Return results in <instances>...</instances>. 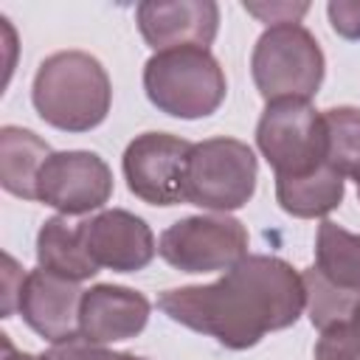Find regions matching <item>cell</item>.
Wrapping results in <instances>:
<instances>
[{
  "instance_id": "obj_1",
  "label": "cell",
  "mask_w": 360,
  "mask_h": 360,
  "mask_svg": "<svg viewBox=\"0 0 360 360\" xmlns=\"http://www.w3.org/2000/svg\"><path fill=\"white\" fill-rule=\"evenodd\" d=\"M158 307L174 323L242 352L256 346L267 332L292 326L307 307V292L290 262L248 253L211 284L163 290Z\"/></svg>"
},
{
  "instance_id": "obj_2",
  "label": "cell",
  "mask_w": 360,
  "mask_h": 360,
  "mask_svg": "<svg viewBox=\"0 0 360 360\" xmlns=\"http://www.w3.org/2000/svg\"><path fill=\"white\" fill-rule=\"evenodd\" d=\"M31 101L37 115L62 132L96 129L112 104L104 65L84 51H59L39 62Z\"/></svg>"
},
{
  "instance_id": "obj_3",
  "label": "cell",
  "mask_w": 360,
  "mask_h": 360,
  "mask_svg": "<svg viewBox=\"0 0 360 360\" xmlns=\"http://www.w3.org/2000/svg\"><path fill=\"white\" fill-rule=\"evenodd\" d=\"M146 98L172 118H205L219 110L228 93L225 70L208 48H172L143 65Z\"/></svg>"
},
{
  "instance_id": "obj_4",
  "label": "cell",
  "mask_w": 360,
  "mask_h": 360,
  "mask_svg": "<svg viewBox=\"0 0 360 360\" xmlns=\"http://www.w3.org/2000/svg\"><path fill=\"white\" fill-rule=\"evenodd\" d=\"M250 73L259 96L270 101H309L323 82L326 59L318 39L301 22L270 25L256 39Z\"/></svg>"
},
{
  "instance_id": "obj_5",
  "label": "cell",
  "mask_w": 360,
  "mask_h": 360,
  "mask_svg": "<svg viewBox=\"0 0 360 360\" xmlns=\"http://www.w3.org/2000/svg\"><path fill=\"white\" fill-rule=\"evenodd\" d=\"M256 180L259 163L248 143L225 135L208 138L191 143L183 174V200L205 211L228 214L248 205Z\"/></svg>"
},
{
  "instance_id": "obj_6",
  "label": "cell",
  "mask_w": 360,
  "mask_h": 360,
  "mask_svg": "<svg viewBox=\"0 0 360 360\" xmlns=\"http://www.w3.org/2000/svg\"><path fill=\"white\" fill-rule=\"evenodd\" d=\"M256 146L276 177H301L326 163L323 112L309 101H270L256 124Z\"/></svg>"
},
{
  "instance_id": "obj_7",
  "label": "cell",
  "mask_w": 360,
  "mask_h": 360,
  "mask_svg": "<svg viewBox=\"0 0 360 360\" xmlns=\"http://www.w3.org/2000/svg\"><path fill=\"white\" fill-rule=\"evenodd\" d=\"M158 253L180 273L231 270L248 256V231L228 214L183 217L160 233Z\"/></svg>"
},
{
  "instance_id": "obj_8",
  "label": "cell",
  "mask_w": 360,
  "mask_h": 360,
  "mask_svg": "<svg viewBox=\"0 0 360 360\" xmlns=\"http://www.w3.org/2000/svg\"><path fill=\"white\" fill-rule=\"evenodd\" d=\"M191 143L172 132H143L124 149L121 169L127 188L149 205H177Z\"/></svg>"
},
{
  "instance_id": "obj_9",
  "label": "cell",
  "mask_w": 360,
  "mask_h": 360,
  "mask_svg": "<svg viewBox=\"0 0 360 360\" xmlns=\"http://www.w3.org/2000/svg\"><path fill=\"white\" fill-rule=\"evenodd\" d=\"M112 197V172L96 152H53L37 177V200L65 217L98 211Z\"/></svg>"
},
{
  "instance_id": "obj_10",
  "label": "cell",
  "mask_w": 360,
  "mask_h": 360,
  "mask_svg": "<svg viewBox=\"0 0 360 360\" xmlns=\"http://www.w3.org/2000/svg\"><path fill=\"white\" fill-rule=\"evenodd\" d=\"M143 42L160 53L172 48H208L219 28L214 0H146L135 8Z\"/></svg>"
},
{
  "instance_id": "obj_11",
  "label": "cell",
  "mask_w": 360,
  "mask_h": 360,
  "mask_svg": "<svg viewBox=\"0 0 360 360\" xmlns=\"http://www.w3.org/2000/svg\"><path fill=\"white\" fill-rule=\"evenodd\" d=\"M87 253L98 267L115 273H138L155 259V233L132 211L110 208L82 222Z\"/></svg>"
},
{
  "instance_id": "obj_12",
  "label": "cell",
  "mask_w": 360,
  "mask_h": 360,
  "mask_svg": "<svg viewBox=\"0 0 360 360\" xmlns=\"http://www.w3.org/2000/svg\"><path fill=\"white\" fill-rule=\"evenodd\" d=\"M84 290L79 281L62 278L48 270H31L22 278L17 309L22 321L45 340L59 343L79 335V304Z\"/></svg>"
},
{
  "instance_id": "obj_13",
  "label": "cell",
  "mask_w": 360,
  "mask_h": 360,
  "mask_svg": "<svg viewBox=\"0 0 360 360\" xmlns=\"http://www.w3.org/2000/svg\"><path fill=\"white\" fill-rule=\"evenodd\" d=\"M149 312L143 292L124 284H96L84 290L79 304V335L98 346L129 340L143 332Z\"/></svg>"
},
{
  "instance_id": "obj_14",
  "label": "cell",
  "mask_w": 360,
  "mask_h": 360,
  "mask_svg": "<svg viewBox=\"0 0 360 360\" xmlns=\"http://www.w3.org/2000/svg\"><path fill=\"white\" fill-rule=\"evenodd\" d=\"M37 262L42 270L70 281H84L98 273V264L87 253L82 222L70 225L68 217H51L37 233Z\"/></svg>"
},
{
  "instance_id": "obj_15",
  "label": "cell",
  "mask_w": 360,
  "mask_h": 360,
  "mask_svg": "<svg viewBox=\"0 0 360 360\" xmlns=\"http://www.w3.org/2000/svg\"><path fill=\"white\" fill-rule=\"evenodd\" d=\"M51 146L31 129L3 127L0 129V183L8 194L20 200H37V177L45 160L51 158Z\"/></svg>"
},
{
  "instance_id": "obj_16",
  "label": "cell",
  "mask_w": 360,
  "mask_h": 360,
  "mask_svg": "<svg viewBox=\"0 0 360 360\" xmlns=\"http://www.w3.org/2000/svg\"><path fill=\"white\" fill-rule=\"evenodd\" d=\"M343 177L329 163L301 177H276V200L281 211L298 219L326 217L343 202Z\"/></svg>"
},
{
  "instance_id": "obj_17",
  "label": "cell",
  "mask_w": 360,
  "mask_h": 360,
  "mask_svg": "<svg viewBox=\"0 0 360 360\" xmlns=\"http://www.w3.org/2000/svg\"><path fill=\"white\" fill-rule=\"evenodd\" d=\"M312 267L338 290L360 295V233L323 219L318 225Z\"/></svg>"
},
{
  "instance_id": "obj_18",
  "label": "cell",
  "mask_w": 360,
  "mask_h": 360,
  "mask_svg": "<svg viewBox=\"0 0 360 360\" xmlns=\"http://www.w3.org/2000/svg\"><path fill=\"white\" fill-rule=\"evenodd\" d=\"M326 127V163L340 174L360 183V107L323 110Z\"/></svg>"
},
{
  "instance_id": "obj_19",
  "label": "cell",
  "mask_w": 360,
  "mask_h": 360,
  "mask_svg": "<svg viewBox=\"0 0 360 360\" xmlns=\"http://www.w3.org/2000/svg\"><path fill=\"white\" fill-rule=\"evenodd\" d=\"M304 281V292H307V312L312 326H318L321 332L338 323H349L352 318V307L357 301L354 292H343L335 284H329L315 267H307L301 273Z\"/></svg>"
},
{
  "instance_id": "obj_20",
  "label": "cell",
  "mask_w": 360,
  "mask_h": 360,
  "mask_svg": "<svg viewBox=\"0 0 360 360\" xmlns=\"http://www.w3.org/2000/svg\"><path fill=\"white\" fill-rule=\"evenodd\" d=\"M315 360H360L349 323H338L321 332L315 343Z\"/></svg>"
},
{
  "instance_id": "obj_21",
  "label": "cell",
  "mask_w": 360,
  "mask_h": 360,
  "mask_svg": "<svg viewBox=\"0 0 360 360\" xmlns=\"http://www.w3.org/2000/svg\"><path fill=\"white\" fill-rule=\"evenodd\" d=\"M39 360H118V352H110L107 346L87 340L84 335H73L53 343L45 354H39Z\"/></svg>"
},
{
  "instance_id": "obj_22",
  "label": "cell",
  "mask_w": 360,
  "mask_h": 360,
  "mask_svg": "<svg viewBox=\"0 0 360 360\" xmlns=\"http://www.w3.org/2000/svg\"><path fill=\"white\" fill-rule=\"evenodd\" d=\"M329 25L343 39H360V3L354 0H332L326 6Z\"/></svg>"
},
{
  "instance_id": "obj_23",
  "label": "cell",
  "mask_w": 360,
  "mask_h": 360,
  "mask_svg": "<svg viewBox=\"0 0 360 360\" xmlns=\"http://www.w3.org/2000/svg\"><path fill=\"white\" fill-rule=\"evenodd\" d=\"M307 3H270V6H259V3H245V11H250L253 17H259L262 22H273V25H284V22H298L307 14Z\"/></svg>"
},
{
  "instance_id": "obj_24",
  "label": "cell",
  "mask_w": 360,
  "mask_h": 360,
  "mask_svg": "<svg viewBox=\"0 0 360 360\" xmlns=\"http://www.w3.org/2000/svg\"><path fill=\"white\" fill-rule=\"evenodd\" d=\"M6 262V270H3V318H8L11 312H14V307H17V301H20V287H22V281H17L14 284V278H20L22 276V270L17 267V262L11 259V256H6L3 259ZM25 278V276H22Z\"/></svg>"
},
{
  "instance_id": "obj_25",
  "label": "cell",
  "mask_w": 360,
  "mask_h": 360,
  "mask_svg": "<svg viewBox=\"0 0 360 360\" xmlns=\"http://www.w3.org/2000/svg\"><path fill=\"white\" fill-rule=\"evenodd\" d=\"M3 338V360H39V354H28V352H17L14 343L8 340V335H0Z\"/></svg>"
},
{
  "instance_id": "obj_26",
  "label": "cell",
  "mask_w": 360,
  "mask_h": 360,
  "mask_svg": "<svg viewBox=\"0 0 360 360\" xmlns=\"http://www.w3.org/2000/svg\"><path fill=\"white\" fill-rule=\"evenodd\" d=\"M349 329H352V335H354V343H357V352H360V295H357V301H354V307H352Z\"/></svg>"
},
{
  "instance_id": "obj_27",
  "label": "cell",
  "mask_w": 360,
  "mask_h": 360,
  "mask_svg": "<svg viewBox=\"0 0 360 360\" xmlns=\"http://www.w3.org/2000/svg\"><path fill=\"white\" fill-rule=\"evenodd\" d=\"M118 360H143V357H135V354H129V352H118Z\"/></svg>"
},
{
  "instance_id": "obj_28",
  "label": "cell",
  "mask_w": 360,
  "mask_h": 360,
  "mask_svg": "<svg viewBox=\"0 0 360 360\" xmlns=\"http://www.w3.org/2000/svg\"><path fill=\"white\" fill-rule=\"evenodd\" d=\"M357 200H360V183H357Z\"/></svg>"
}]
</instances>
